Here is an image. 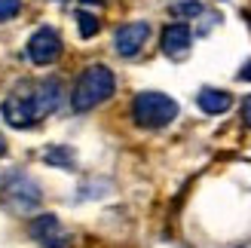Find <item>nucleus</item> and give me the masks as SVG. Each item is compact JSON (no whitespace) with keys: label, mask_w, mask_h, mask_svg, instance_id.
Masks as SVG:
<instances>
[{"label":"nucleus","mask_w":251,"mask_h":248,"mask_svg":"<svg viewBox=\"0 0 251 248\" xmlns=\"http://www.w3.org/2000/svg\"><path fill=\"white\" fill-rule=\"evenodd\" d=\"M242 120L248 123V129H251V95L245 98V104H242Z\"/></svg>","instance_id":"nucleus-13"},{"label":"nucleus","mask_w":251,"mask_h":248,"mask_svg":"<svg viewBox=\"0 0 251 248\" xmlns=\"http://www.w3.org/2000/svg\"><path fill=\"white\" fill-rule=\"evenodd\" d=\"M61 101V83L58 80H28L16 86L9 92V98L0 110L3 120L16 129H31L34 123H40L43 117H49Z\"/></svg>","instance_id":"nucleus-1"},{"label":"nucleus","mask_w":251,"mask_h":248,"mask_svg":"<svg viewBox=\"0 0 251 248\" xmlns=\"http://www.w3.org/2000/svg\"><path fill=\"white\" fill-rule=\"evenodd\" d=\"M114 89H117L114 71L104 68V65H89L80 74V80L71 92V107L77 110V114H86V110L104 104L107 98L114 95Z\"/></svg>","instance_id":"nucleus-2"},{"label":"nucleus","mask_w":251,"mask_h":248,"mask_svg":"<svg viewBox=\"0 0 251 248\" xmlns=\"http://www.w3.org/2000/svg\"><path fill=\"white\" fill-rule=\"evenodd\" d=\"M46 159H49V163H61V159H65V163L71 166V159H74V156H71V153H61V150H49Z\"/></svg>","instance_id":"nucleus-12"},{"label":"nucleus","mask_w":251,"mask_h":248,"mask_svg":"<svg viewBox=\"0 0 251 248\" xmlns=\"http://www.w3.org/2000/svg\"><path fill=\"white\" fill-rule=\"evenodd\" d=\"M3 196L12 212H22V215H28L40 205V187L28 175H19V172L3 178Z\"/></svg>","instance_id":"nucleus-4"},{"label":"nucleus","mask_w":251,"mask_h":248,"mask_svg":"<svg viewBox=\"0 0 251 248\" xmlns=\"http://www.w3.org/2000/svg\"><path fill=\"white\" fill-rule=\"evenodd\" d=\"M132 117L144 129H162L178 117V101L166 92H138L132 101Z\"/></svg>","instance_id":"nucleus-3"},{"label":"nucleus","mask_w":251,"mask_h":248,"mask_svg":"<svg viewBox=\"0 0 251 248\" xmlns=\"http://www.w3.org/2000/svg\"><path fill=\"white\" fill-rule=\"evenodd\" d=\"M19 6H22V0H0V22L12 19L19 12Z\"/></svg>","instance_id":"nucleus-11"},{"label":"nucleus","mask_w":251,"mask_h":248,"mask_svg":"<svg viewBox=\"0 0 251 248\" xmlns=\"http://www.w3.org/2000/svg\"><path fill=\"white\" fill-rule=\"evenodd\" d=\"M77 22H80V37H95V34H98V28H101L92 12H80Z\"/></svg>","instance_id":"nucleus-10"},{"label":"nucleus","mask_w":251,"mask_h":248,"mask_svg":"<svg viewBox=\"0 0 251 248\" xmlns=\"http://www.w3.org/2000/svg\"><path fill=\"white\" fill-rule=\"evenodd\" d=\"M61 55V37L58 31L52 28H37L31 34V40H28V58L34 61V65H52V61Z\"/></svg>","instance_id":"nucleus-5"},{"label":"nucleus","mask_w":251,"mask_h":248,"mask_svg":"<svg viewBox=\"0 0 251 248\" xmlns=\"http://www.w3.org/2000/svg\"><path fill=\"white\" fill-rule=\"evenodd\" d=\"M31 236L43 248H71V233L61 227L55 215H40L31 221Z\"/></svg>","instance_id":"nucleus-6"},{"label":"nucleus","mask_w":251,"mask_h":248,"mask_svg":"<svg viewBox=\"0 0 251 248\" xmlns=\"http://www.w3.org/2000/svg\"><path fill=\"white\" fill-rule=\"evenodd\" d=\"M190 28H187L184 22H175L169 25L166 31H162V52H166L169 58H184L187 52H190Z\"/></svg>","instance_id":"nucleus-8"},{"label":"nucleus","mask_w":251,"mask_h":248,"mask_svg":"<svg viewBox=\"0 0 251 248\" xmlns=\"http://www.w3.org/2000/svg\"><path fill=\"white\" fill-rule=\"evenodd\" d=\"M239 80H248V83H251V61H248V65L239 71Z\"/></svg>","instance_id":"nucleus-14"},{"label":"nucleus","mask_w":251,"mask_h":248,"mask_svg":"<svg viewBox=\"0 0 251 248\" xmlns=\"http://www.w3.org/2000/svg\"><path fill=\"white\" fill-rule=\"evenodd\" d=\"M3 150H6V141H3V135H0V156H3Z\"/></svg>","instance_id":"nucleus-15"},{"label":"nucleus","mask_w":251,"mask_h":248,"mask_svg":"<svg viewBox=\"0 0 251 248\" xmlns=\"http://www.w3.org/2000/svg\"><path fill=\"white\" fill-rule=\"evenodd\" d=\"M196 104L202 107L205 114H227V110L233 107V98L224 89H202L196 95Z\"/></svg>","instance_id":"nucleus-9"},{"label":"nucleus","mask_w":251,"mask_h":248,"mask_svg":"<svg viewBox=\"0 0 251 248\" xmlns=\"http://www.w3.org/2000/svg\"><path fill=\"white\" fill-rule=\"evenodd\" d=\"M248 19H251V16H248Z\"/></svg>","instance_id":"nucleus-16"},{"label":"nucleus","mask_w":251,"mask_h":248,"mask_svg":"<svg viewBox=\"0 0 251 248\" xmlns=\"http://www.w3.org/2000/svg\"><path fill=\"white\" fill-rule=\"evenodd\" d=\"M147 37H150V25L147 22H129V25H123V28L117 31L114 46H117V52L123 58H132V55L141 52V46L147 43Z\"/></svg>","instance_id":"nucleus-7"}]
</instances>
